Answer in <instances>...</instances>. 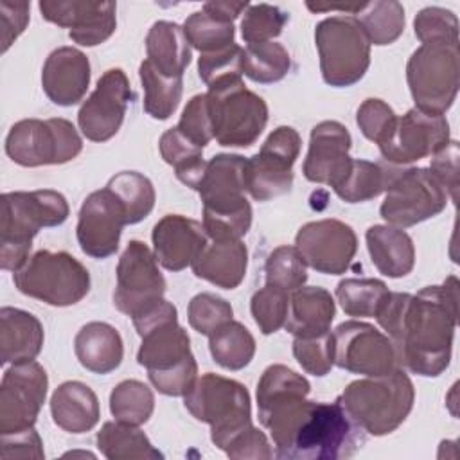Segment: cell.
<instances>
[{
  "label": "cell",
  "instance_id": "1",
  "mask_svg": "<svg viewBox=\"0 0 460 460\" xmlns=\"http://www.w3.org/2000/svg\"><path fill=\"white\" fill-rule=\"evenodd\" d=\"M458 318V279L426 286L417 295L390 291L376 314L392 340L397 363L424 377L440 376L451 361Z\"/></svg>",
  "mask_w": 460,
  "mask_h": 460
},
{
  "label": "cell",
  "instance_id": "2",
  "mask_svg": "<svg viewBox=\"0 0 460 460\" xmlns=\"http://www.w3.org/2000/svg\"><path fill=\"white\" fill-rule=\"evenodd\" d=\"M257 411L273 438V455L282 460L347 458L361 447L367 435L340 399L316 402L305 395H288L262 404Z\"/></svg>",
  "mask_w": 460,
  "mask_h": 460
},
{
  "label": "cell",
  "instance_id": "3",
  "mask_svg": "<svg viewBox=\"0 0 460 460\" xmlns=\"http://www.w3.org/2000/svg\"><path fill=\"white\" fill-rule=\"evenodd\" d=\"M70 214L66 198L52 189L14 190L2 194L0 266L18 271L32 248V237L49 226H59Z\"/></svg>",
  "mask_w": 460,
  "mask_h": 460
},
{
  "label": "cell",
  "instance_id": "4",
  "mask_svg": "<svg viewBox=\"0 0 460 460\" xmlns=\"http://www.w3.org/2000/svg\"><path fill=\"white\" fill-rule=\"evenodd\" d=\"M338 399L365 433L383 437L406 420L413 408L415 388L410 376L397 367L388 374L349 383Z\"/></svg>",
  "mask_w": 460,
  "mask_h": 460
},
{
  "label": "cell",
  "instance_id": "5",
  "mask_svg": "<svg viewBox=\"0 0 460 460\" xmlns=\"http://www.w3.org/2000/svg\"><path fill=\"white\" fill-rule=\"evenodd\" d=\"M250 402V394L243 383L212 372L198 377L183 395L189 413L210 426V440L221 451L232 438L252 426Z\"/></svg>",
  "mask_w": 460,
  "mask_h": 460
},
{
  "label": "cell",
  "instance_id": "6",
  "mask_svg": "<svg viewBox=\"0 0 460 460\" xmlns=\"http://www.w3.org/2000/svg\"><path fill=\"white\" fill-rule=\"evenodd\" d=\"M208 111L214 138L225 147H250L268 122V104L246 88L241 77L208 86Z\"/></svg>",
  "mask_w": 460,
  "mask_h": 460
},
{
  "label": "cell",
  "instance_id": "7",
  "mask_svg": "<svg viewBox=\"0 0 460 460\" xmlns=\"http://www.w3.org/2000/svg\"><path fill=\"white\" fill-rule=\"evenodd\" d=\"M14 288L54 307L81 302L90 291L88 270L66 252L40 250L13 273Z\"/></svg>",
  "mask_w": 460,
  "mask_h": 460
},
{
  "label": "cell",
  "instance_id": "8",
  "mask_svg": "<svg viewBox=\"0 0 460 460\" xmlns=\"http://www.w3.org/2000/svg\"><path fill=\"white\" fill-rule=\"evenodd\" d=\"M320 72L327 84H356L370 66V43L354 16H331L314 29Z\"/></svg>",
  "mask_w": 460,
  "mask_h": 460
},
{
  "label": "cell",
  "instance_id": "9",
  "mask_svg": "<svg viewBox=\"0 0 460 460\" xmlns=\"http://www.w3.org/2000/svg\"><path fill=\"white\" fill-rule=\"evenodd\" d=\"M406 81L415 108L446 113L458 93L460 52L455 43L420 45L408 59Z\"/></svg>",
  "mask_w": 460,
  "mask_h": 460
},
{
  "label": "cell",
  "instance_id": "10",
  "mask_svg": "<svg viewBox=\"0 0 460 460\" xmlns=\"http://www.w3.org/2000/svg\"><path fill=\"white\" fill-rule=\"evenodd\" d=\"M83 149L75 126L66 119H23L5 137L7 156L22 167L59 165L74 160Z\"/></svg>",
  "mask_w": 460,
  "mask_h": 460
},
{
  "label": "cell",
  "instance_id": "11",
  "mask_svg": "<svg viewBox=\"0 0 460 460\" xmlns=\"http://www.w3.org/2000/svg\"><path fill=\"white\" fill-rule=\"evenodd\" d=\"M131 320L142 338L137 361L147 372H164L194 358L190 338L178 323V311L169 300L160 298Z\"/></svg>",
  "mask_w": 460,
  "mask_h": 460
},
{
  "label": "cell",
  "instance_id": "12",
  "mask_svg": "<svg viewBox=\"0 0 460 460\" xmlns=\"http://www.w3.org/2000/svg\"><path fill=\"white\" fill-rule=\"evenodd\" d=\"M300 146L302 140L295 128L279 126L268 135L259 153L246 158L244 187L255 201H268L291 190Z\"/></svg>",
  "mask_w": 460,
  "mask_h": 460
},
{
  "label": "cell",
  "instance_id": "13",
  "mask_svg": "<svg viewBox=\"0 0 460 460\" xmlns=\"http://www.w3.org/2000/svg\"><path fill=\"white\" fill-rule=\"evenodd\" d=\"M447 192L424 167L401 169L379 207L381 217L397 228L419 225L438 216L447 205Z\"/></svg>",
  "mask_w": 460,
  "mask_h": 460
},
{
  "label": "cell",
  "instance_id": "14",
  "mask_svg": "<svg viewBox=\"0 0 460 460\" xmlns=\"http://www.w3.org/2000/svg\"><path fill=\"white\" fill-rule=\"evenodd\" d=\"M165 288L155 252L138 239L129 241L117 264L115 307L133 318L164 298Z\"/></svg>",
  "mask_w": 460,
  "mask_h": 460
},
{
  "label": "cell",
  "instance_id": "15",
  "mask_svg": "<svg viewBox=\"0 0 460 460\" xmlns=\"http://www.w3.org/2000/svg\"><path fill=\"white\" fill-rule=\"evenodd\" d=\"M334 365L350 374L383 376L399 367L392 340L367 322L349 320L334 332Z\"/></svg>",
  "mask_w": 460,
  "mask_h": 460
},
{
  "label": "cell",
  "instance_id": "16",
  "mask_svg": "<svg viewBox=\"0 0 460 460\" xmlns=\"http://www.w3.org/2000/svg\"><path fill=\"white\" fill-rule=\"evenodd\" d=\"M49 377L38 361L14 363L0 385V435L32 428L45 402Z\"/></svg>",
  "mask_w": 460,
  "mask_h": 460
},
{
  "label": "cell",
  "instance_id": "17",
  "mask_svg": "<svg viewBox=\"0 0 460 460\" xmlns=\"http://www.w3.org/2000/svg\"><path fill=\"white\" fill-rule=\"evenodd\" d=\"M447 140H451L449 122L442 113L411 108L397 117L394 129L379 144V151L385 162L404 165L431 156Z\"/></svg>",
  "mask_w": 460,
  "mask_h": 460
},
{
  "label": "cell",
  "instance_id": "18",
  "mask_svg": "<svg viewBox=\"0 0 460 460\" xmlns=\"http://www.w3.org/2000/svg\"><path fill=\"white\" fill-rule=\"evenodd\" d=\"M295 248L305 264L325 275H341L352 264L358 252V237L350 225L329 217L300 226Z\"/></svg>",
  "mask_w": 460,
  "mask_h": 460
},
{
  "label": "cell",
  "instance_id": "19",
  "mask_svg": "<svg viewBox=\"0 0 460 460\" xmlns=\"http://www.w3.org/2000/svg\"><path fill=\"white\" fill-rule=\"evenodd\" d=\"M133 92L122 68L106 70L90 97L77 111L81 133L92 142H106L117 135L124 122Z\"/></svg>",
  "mask_w": 460,
  "mask_h": 460
},
{
  "label": "cell",
  "instance_id": "20",
  "mask_svg": "<svg viewBox=\"0 0 460 460\" xmlns=\"http://www.w3.org/2000/svg\"><path fill=\"white\" fill-rule=\"evenodd\" d=\"M126 212L119 198L108 189L93 190L81 205L75 237L83 253L93 259H106L119 250Z\"/></svg>",
  "mask_w": 460,
  "mask_h": 460
},
{
  "label": "cell",
  "instance_id": "21",
  "mask_svg": "<svg viewBox=\"0 0 460 460\" xmlns=\"http://www.w3.org/2000/svg\"><path fill=\"white\" fill-rule=\"evenodd\" d=\"M38 7L43 20L70 29V40L83 47L101 45L117 29L113 2L41 0Z\"/></svg>",
  "mask_w": 460,
  "mask_h": 460
},
{
  "label": "cell",
  "instance_id": "22",
  "mask_svg": "<svg viewBox=\"0 0 460 460\" xmlns=\"http://www.w3.org/2000/svg\"><path fill=\"white\" fill-rule=\"evenodd\" d=\"M350 133L341 122L323 120L316 124L311 129L309 149L302 165L305 180L313 183H327L334 189L350 169Z\"/></svg>",
  "mask_w": 460,
  "mask_h": 460
},
{
  "label": "cell",
  "instance_id": "23",
  "mask_svg": "<svg viewBox=\"0 0 460 460\" xmlns=\"http://www.w3.org/2000/svg\"><path fill=\"white\" fill-rule=\"evenodd\" d=\"M151 239L158 264L169 271H181L192 264L208 235L201 223L180 214H167L153 226Z\"/></svg>",
  "mask_w": 460,
  "mask_h": 460
},
{
  "label": "cell",
  "instance_id": "24",
  "mask_svg": "<svg viewBox=\"0 0 460 460\" xmlns=\"http://www.w3.org/2000/svg\"><path fill=\"white\" fill-rule=\"evenodd\" d=\"M90 61L75 47H59L49 54L41 70L45 95L58 106L77 104L90 84Z\"/></svg>",
  "mask_w": 460,
  "mask_h": 460
},
{
  "label": "cell",
  "instance_id": "25",
  "mask_svg": "<svg viewBox=\"0 0 460 460\" xmlns=\"http://www.w3.org/2000/svg\"><path fill=\"white\" fill-rule=\"evenodd\" d=\"M244 169L246 158L241 155L221 153L205 162L201 178L194 187L203 208L228 210L248 203L244 198Z\"/></svg>",
  "mask_w": 460,
  "mask_h": 460
},
{
  "label": "cell",
  "instance_id": "26",
  "mask_svg": "<svg viewBox=\"0 0 460 460\" xmlns=\"http://www.w3.org/2000/svg\"><path fill=\"white\" fill-rule=\"evenodd\" d=\"M192 273L221 289H235L246 275L248 248L241 239L207 241L190 264Z\"/></svg>",
  "mask_w": 460,
  "mask_h": 460
},
{
  "label": "cell",
  "instance_id": "27",
  "mask_svg": "<svg viewBox=\"0 0 460 460\" xmlns=\"http://www.w3.org/2000/svg\"><path fill=\"white\" fill-rule=\"evenodd\" d=\"M336 305L331 293L320 286H300L289 295L286 331L295 338H311L331 329Z\"/></svg>",
  "mask_w": 460,
  "mask_h": 460
},
{
  "label": "cell",
  "instance_id": "28",
  "mask_svg": "<svg viewBox=\"0 0 460 460\" xmlns=\"http://www.w3.org/2000/svg\"><path fill=\"white\" fill-rule=\"evenodd\" d=\"M43 340V325L32 313L9 305L0 309L2 365L32 361L41 352Z\"/></svg>",
  "mask_w": 460,
  "mask_h": 460
},
{
  "label": "cell",
  "instance_id": "29",
  "mask_svg": "<svg viewBox=\"0 0 460 460\" xmlns=\"http://www.w3.org/2000/svg\"><path fill=\"white\" fill-rule=\"evenodd\" d=\"M50 413L54 424L63 431L75 435L86 433L99 422V399L88 385L65 381L50 397Z\"/></svg>",
  "mask_w": 460,
  "mask_h": 460
},
{
  "label": "cell",
  "instance_id": "30",
  "mask_svg": "<svg viewBox=\"0 0 460 460\" xmlns=\"http://www.w3.org/2000/svg\"><path fill=\"white\" fill-rule=\"evenodd\" d=\"M372 264L390 279L406 277L415 266V246L411 237L392 225H374L365 234Z\"/></svg>",
  "mask_w": 460,
  "mask_h": 460
},
{
  "label": "cell",
  "instance_id": "31",
  "mask_svg": "<svg viewBox=\"0 0 460 460\" xmlns=\"http://www.w3.org/2000/svg\"><path fill=\"white\" fill-rule=\"evenodd\" d=\"M79 363L93 374H110L122 363L124 343L119 331L106 322H90L74 340Z\"/></svg>",
  "mask_w": 460,
  "mask_h": 460
},
{
  "label": "cell",
  "instance_id": "32",
  "mask_svg": "<svg viewBox=\"0 0 460 460\" xmlns=\"http://www.w3.org/2000/svg\"><path fill=\"white\" fill-rule=\"evenodd\" d=\"M147 61L167 77H181L192 54L183 27L174 22L158 20L146 36Z\"/></svg>",
  "mask_w": 460,
  "mask_h": 460
},
{
  "label": "cell",
  "instance_id": "33",
  "mask_svg": "<svg viewBox=\"0 0 460 460\" xmlns=\"http://www.w3.org/2000/svg\"><path fill=\"white\" fill-rule=\"evenodd\" d=\"M401 167L394 164H379L368 160H352L345 178L334 187L340 199L347 203H361L386 192Z\"/></svg>",
  "mask_w": 460,
  "mask_h": 460
},
{
  "label": "cell",
  "instance_id": "34",
  "mask_svg": "<svg viewBox=\"0 0 460 460\" xmlns=\"http://www.w3.org/2000/svg\"><path fill=\"white\" fill-rule=\"evenodd\" d=\"M97 447L102 456L110 460L144 458L155 460L164 455L151 444L147 435L138 426L124 424L119 420H108L97 433Z\"/></svg>",
  "mask_w": 460,
  "mask_h": 460
},
{
  "label": "cell",
  "instance_id": "35",
  "mask_svg": "<svg viewBox=\"0 0 460 460\" xmlns=\"http://www.w3.org/2000/svg\"><path fill=\"white\" fill-rule=\"evenodd\" d=\"M208 350L219 367L243 370L253 359L255 338L241 322L230 320L208 336Z\"/></svg>",
  "mask_w": 460,
  "mask_h": 460
},
{
  "label": "cell",
  "instance_id": "36",
  "mask_svg": "<svg viewBox=\"0 0 460 460\" xmlns=\"http://www.w3.org/2000/svg\"><path fill=\"white\" fill-rule=\"evenodd\" d=\"M138 75L144 88V111L156 120L169 119L181 101V77H167L160 74L147 59L140 63Z\"/></svg>",
  "mask_w": 460,
  "mask_h": 460
},
{
  "label": "cell",
  "instance_id": "37",
  "mask_svg": "<svg viewBox=\"0 0 460 460\" xmlns=\"http://www.w3.org/2000/svg\"><path fill=\"white\" fill-rule=\"evenodd\" d=\"M370 45H390L404 31V7L395 0L367 2L354 16Z\"/></svg>",
  "mask_w": 460,
  "mask_h": 460
},
{
  "label": "cell",
  "instance_id": "38",
  "mask_svg": "<svg viewBox=\"0 0 460 460\" xmlns=\"http://www.w3.org/2000/svg\"><path fill=\"white\" fill-rule=\"evenodd\" d=\"M158 147L164 162L174 167L176 178L187 187L194 189L205 167L203 147L190 142L176 126L169 128L160 137Z\"/></svg>",
  "mask_w": 460,
  "mask_h": 460
},
{
  "label": "cell",
  "instance_id": "39",
  "mask_svg": "<svg viewBox=\"0 0 460 460\" xmlns=\"http://www.w3.org/2000/svg\"><path fill=\"white\" fill-rule=\"evenodd\" d=\"M120 201L126 212V223L135 225L146 219L155 207V187L151 180L137 171H122L110 178L106 185Z\"/></svg>",
  "mask_w": 460,
  "mask_h": 460
},
{
  "label": "cell",
  "instance_id": "40",
  "mask_svg": "<svg viewBox=\"0 0 460 460\" xmlns=\"http://www.w3.org/2000/svg\"><path fill=\"white\" fill-rule=\"evenodd\" d=\"M289 68V52L277 41L253 43L243 49V74H246L255 83H277L288 75Z\"/></svg>",
  "mask_w": 460,
  "mask_h": 460
},
{
  "label": "cell",
  "instance_id": "41",
  "mask_svg": "<svg viewBox=\"0 0 460 460\" xmlns=\"http://www.w3.org/2000/svg\"><path fill=\"white\" fill-rule=\"evenodd\" d=\"M153 410V390L138 379H124L110 394V411L119 422L142 426L149 420Z\"/></svg>",
  "mask_w": 460,
  "mask_h": 460
},
{
  "label": "cell",
  "instance_id": "42",
  "mask_svg": "<svg viewBox=\"0 0 460 460\" xmlns=\"http://www.w3.org/2000/svg\"><path fill=\"white\" fill-rule=\"evenodd\" d=\"M388 293L386 284L379 279H343L336 286V298L341 309L354 318H376Z\"/></svg>",
  "mask_w": 460,
  "mask_h": 460
},
{
  "label": "cell",
  "instance_id": "43",
  "mask_svg": "<svg viewBox=\"0 0 460 460\" xmlns=\"http://www.w3.org/2000/svg\"><path fill=\"white\" fill-rule=\"evenodd\" d=\"M183 32L189 45L198 49L201 54L214 52L235 43L234 23L221 22L207 14L203 9L187 16L183 22Z\"/></svg>",
  "mask_w": 460,
  "mask_h": 460
},
{
  "label": "cell",
  "instance_id": "44",
  "mask_svg": "<svg viewBox=\"0 0 460 460\" xmlns=\"http://www.w3.org/2000/svg\"><path fill=\"white\" fill-rule=\"evenodd\" d=\"M266 284L284 291H295L307 280V264L295 246L282 244L275 248L264 264Z\"/></svg>",
  "mask_w": 460,
  "mask_h": 460
},
{
  "label": "cell",
  "instance_id": "45",
  "mask_svg": "<svg viewBox=\"0 0 460 460\" xmlns=\"http://www.w3.org/2000/svg\"><path fill=\"white\" fill-rule=\"evenodd\" d=\"M289 16L280 7L271 4H253L248 5L244 16L241 20V34L248 45L273 41L284 25L288 23Z\"/></svg>",
  "mask_w": 460,
  "mask_h": 460
},
{
  "label": "cell",
  "instance_id": "46",
  "mask_svg": "<svg viewBox=\"0 0 460 460\" xmlns=\"http://www.w3.org/2000/svg\"><path fill=\"white\" fill-rule=\"evenodd\" d=\"M289 307V293L266 284L259 291L253 293L250 300L252 316L262 334H273L280 327H284Z\"/></svg>",
  "mask_w": 460,
  "mask_h": 460
},
{
  "label": "cell",
  "instance_id": "47",
  "mask_svg": "<svg viewBox=\"0 0 460 460\" xmlns=\"http://www.w3.org/2000/svg\"><path fill=\"white\" fill-rule=\"evenodd\" d=\"M417 40L426 43H455L458 45V18L444 7H424L413 20Z\"/></svg>",
  "mask_w": 460,
  "mask_h": 460
},
{
  "label": "cell",
  "instance_id": "48",
  "mask_svg": "<svg viewBox=\"0 0 460 460\" xmlns=\"http://www.w3.org/2000/svg\"><path fill=\"white\" fill-rule=\"evenodd\" d=\"M293 356L307 374L316 377L327 376L334 365L332 332L327 331L311 338H295Z\"/></svg>",
  "mask_w": 460,
  "mask_h": 460
},
{
  "label": "cell",
  "instance_id": "49",
  "mask_svg": "<svg viewBox=\"0 0 460 460\" xmlns=\"http://www.w3.org/2000/svg\"><path fill=\"white\" fill-rule=\"evenodd\" d=\"M187 316L190 327L203 334L210 336L223 323L230 322L234 316V309L230 302L214 295V293H199L190 298L187 307Z\"/></svg>",
  "mask_w": 460,
  "mask_h": 460
},
{
  "label": "cell",
  "instance_id": "50",
  "mask_svg": "<svg viewBox=\"0 0 460 460\" xmlns=\"http://www.w3.org/2000/svg\"><path fill=\"white\" fill-rule=\"evenodd\" d=\"M203 228L212 241H235L248 234L252 226L250 201L228 210L203 208Z\"/></svg>",
  "mask_w": 460,
  "mask_h": 460
},
{
  "label": "cell",
  "instance_id": "51",
  "mask_svg": "<svg viewBox=\"0 0 460 460\" xmlns=\"http://www.w3.org/2000/svg\"><path fill=\"white\" fill-rule=\"evenodd\" d=\"M198 74L201 81L210 86L225 79H235L243 75V49L232 43L225 49L199 54Z\"/></svg>",
  "mask_w": 460,
  "mask_h": 460
},
{
  "label": "cell",
  "instance_id": "52",
  "mask_svg": "<svg viewBox=\"0 0 460 460\" xmlns=\"http://www.w3.org/2000/svg\"><path fill=\"white\" fill-rule=\"evenodd\" d=\"M397 115L394 110L381 99H365L356 111V124L365 138L376 142L377 146L386 140Z\"/></svg>",
  "mask_w": 460,
  "mask_h": 460
},
{
  "label": "cell",
  "instance_id": "53",
  "mask_svg": "<svg viewBox=\"0 0 460 460\" xmlns=\"http://www.w3.org/2000/svg\"><path fill=\"white\" fill-rule=\"evenodd\" d=\"M176 128L199 147H205L214 138L207 93H198L190 97V101L181 111Z\"/></svg>",
  "mask_w": 460,
  "mask_h": 460
},
{
  "label": "cell",
  "instance_id": "54",
  "mask_svg": "<svg viewBox=\"0 0 460 460\" xmlns=\"http://www.w3.org/2000/svg\"><path fill=\"white\" fill-rule=\"evenodd\" d=\"M458 158H460V147L456 140H447L440 149H437L431 155L429 172L437 178V181L444 187L447 192V198L451 201H456L458 198Z\"/></svg>",
  "mask_w": 460,
  "mask_h": 460
},
{
  "label": "cell",
  "instance_id": "55",
  "mask_svg": "<svg viewBox=\"0 0 460 460\" xmlns=\"http://www.w3.org/2000/svg\"><path fill=\"white\" fill-rule=\"evenodd\" d=\"M147 377L151 385L164 395H171V397L185 395L198 379L196 358H190L181 365L164 372H147Z\"/></svg>",
  "mask_w": 460,
  "mask_h": 460
},
{
  "label": "cell",
  "instance_id": "56",
  "mask_svg": "<svg viewBox=\"0 0 460 460\" xmlns=\"http://www.w3.org/2000/svg\"><path fill=\"white\" fill-rule=\"evenodd\" d=\"M2 458H43V442L38 431L32 428H25L14 433H2Z\"/></svg>",
  "mask_w": 460,
  "mask_h": 460
},
{
  "label": "cell",
  "instance_id": "57",
  "mask_svg": "<svg viewBox=\"0 0 460 460\" xmlns=\"http://www.w3.org/2000/svg\"><path fill=\"white\" fill-rule=\"evenodd\" d=\"M225 453L230 458H271L273 449L266 435L257 429L253 424L241 431L230 444L225 447Z\"/></svg>",
  "mask_w": 460,
  "mask_h": 460
},
{
  "label": "cell",
  "instance_id": "58",
  "mask_svg": "<svg viewBox=\"0 0 460 460\" xmlns=\"http://www.w3.org/2000/svg\"><path fill=\"white\" fill-rule=\"evenodd\" d=\"M29 2H0V22H2V52L25 31L29 23Z\"/></svg>",
  "mask_w": 460,
  "mask_h": 460
},
{
  "label": "cell",
  "instance_id": "59",
  "mask_svg": "<svg viewBox=\"0 0 460 460\" xmlns=\"http://www.w3.org/2000/svg\"><path fill=\"white\" fill-rule=\"evenodd\" d=\"M248 2H207L203 5V11L221 22L232 23L243 11L248 9Z\"/></svg>",
  "mask_w": 460,
  "mask_h": 460
},
{
  "label": "cell",
  "instance_id": "60",
  "mask_svg": "<svg viewBox=\"0 0 460 460\" xmlns=\"http://www.w3.org/2000/svg\"><path fill=\"white\" fill-rule=\"evenodd\" d=\"M309 11L313 13H322V11H341V13H350V14H358L365 4H354V5H320V4H305Z\"/></svg>",
  "mask_w": 460,
  "mask_h": 460
}]
</instances>
